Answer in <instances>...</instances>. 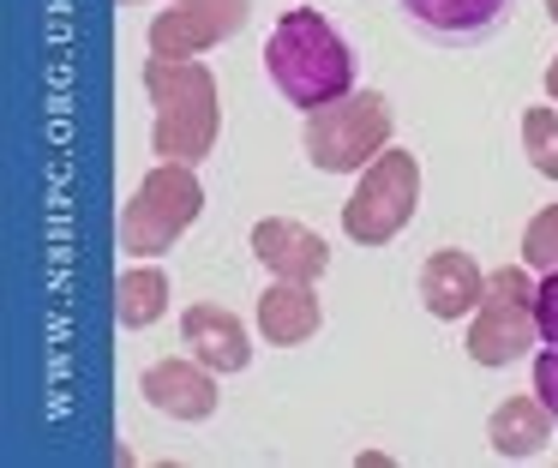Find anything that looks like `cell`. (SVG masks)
I'll use <instances>...</instances> for the list:
<instances>
[{"label": "cell", "instance_id": "obj_1", "mask_svg": "<svg viewBox=\"0 0 558 468\" xmlns=\"http://www.w3.org/2000/svg\"><path fill=\"white\" fill-rule=\"evenodd\" d=\"M354 67H361L354 43L318 7H289L277 24H270V36H265L270 84H277V96L294 103L301 115H313V108L349 96L354 91Z\"/></svg>", "mask_w": 558, "mask_h": 468}, {"label": "cell", "instance_id": "obj_2", "mask_svg": "<svg viewBox=\"0 0 558 468\" xmlns=\"http://www.w3.org/2000/svg\"><path fill=\"white\" fill-rule=\"evenodd\" d=\"M145 91H150V151L157 163H205L222 139V91L217 72L205 60H169L150 55L145 60Z\"/></svg>", "mask_w": 558, "mask_h": 468}, {"label": "cell", "instance_id": "obj_3", "mask_svg": "<svg viewBox=\"0 0 558 468\" xmlns=\"http://www.w3.org/2000/svg\"><path fill=\"white\" fill-rule=\"evenodd\" d=\"M205 216V180L193 163H157L121 204V252L126 259H162L186 240V228Z\"/></svg>", "mask_w": 558, "mask_h": 468}, {"label": "cell", "instance_id": "obj_4", "mask_svg": "<svg viewBox=\"0 0 558 468\" xmlns=\"http://www.w3.org/2000/svg\"><path fill=\"white\" fill-rule=\"evenodd\" d=\"M301 144H306V163H313L318 175H361V168L390 144V103H385V91H361V84H354L349 96L313 108V115H306Z\"/></svg>", "mask_w": 558, "mask_h": 468}, {"label": "cell", "instance_id": "obj_5", "mask_svg": "<svg viewBox=\"0 0 558 468\" xmlns=\"http://www.w3.org/2000/svg\"><path fill=\"white\" fill-rule=\"evenodd\" d=\"M421 211V163L402 144H385L354 180V199L342 204V235L354 247H390Z\"/></svg>", "mask_w": 558, "mask_h": 468}, {"label": "cell", "instance_id": "obj_6", "mask_svg": "<svg viewBox=\"0 0 558 468\" xmlns=\"http://www.w3.org/2000/svg\"><path fill=\"white\" fill-rule=\"evenodd\" d=\"M534 271L529 264H505L486 276V300L469 319V360L474 367H517L541 343V319H534Z\"/></svg>", "mask_w": 558, "mask_h": 468}, {"label": "cell", "instance_id": "obj_7", "mask_svg": "<svg viewBox=\"0 0 558 468\" xmlns=\"http://www.w3.org/2000/svg\"><path fill=\"white\" fill-rule=\"evenodd\" d=\"M253 0H169L150 19V55L169 60H198L210 48H222L229 36H241Z\"/></svg>", "mask_w": 558, "mask_h": 468}, {"label": "cell", "instance_id": "obj_8", "mask_svg": "<svg viewBox=\"0 0 558 468\" xmlns=\"http://www.w3.org/2000/svg\"><path fill=\"white\" fill-rule=\"evenodd\" d=\"M217 379L222 372H210L198 355H169V360H157V367H145L138 391H145V403L157 408V415L181 420V427H198V420H210L222 408Z\"/></svg>", "mask_w": 558, "mask_h": 468}, {"label": "cell", "instance_id": "obj_9", "mask_svg": "<svg viewBox=\"0 0 558 468\" xmlns=\"http://www.w3.org/2000/svg\"><path fill=\"white\" fill-rule=\"evenodd\" d=\"M246 247H253V259L265 264L270 276H282V283H318V276L330 271V247L318 228L294 223V216H258L253 235H246Z\"/></svg>", "mask_w": 558, "mask_h": 468}, {"label": "cell", "instance_id": "obj_10", "mask_svg": "<svg viewBox=\"0 0 558 468\" xmlns=\"http://www.w3.org/2000/svg\"><path fill=\"white\" fill-rule=\"evenodd\" d=\"M510 7H517V0H402V12H409L414 31H426L445 48L493 43V36L510 24Z\"/></svg>", "mask_w": 558, "mask_h": 468}, {"label": "cell", "instance_id": "obj_11", "mask_svg": "<svg viewBox=\"0 0 558 468\" xmlns=\"http://www.w3.org/2000/svg\"><path fill=\"white\" fill-rule=\"evenodd\" d=\"M181 343H186V355H198L222 379L253 367V331L241 324V312L217 307V300H198V307L181 312Z\"/></svg>", "mask_w": 558, "mask_h": 468}, {"label": "cell", "instance_id": "obj_12", "mask_svg": "<svg viewBox=\"0 0 558 468\" xmlns=\"http://www.w3.org/2000/svg\"><path fill=\"white\" fill-rule=\"evenodd\" d=\"M414 288H421V307L433 312V319L457 324V319H474V307L486 300V271L462 247H438L433 259L421 264Z\"/></svg>", "mask_w": 558, "mask_h": 468}, {"label": "cell", "instance_id": "obj_13", "mask_svg": "<svg viewBox=\"0 0 558 468\" xmlns=\"http://www.w3.org/2000/svg\"><path fill=\"white\" fill-rule=\"evenodd\" d=\"M553 427H558V415L541 403V391H517L486 415V444L505 463H534L553 444Z\"/></svg>", "mask_w": 558, "mask_h": 468}, {"label": "cell", "instance_id": "obj_14", "mask_svg": "<svg viewBox=\"0 0 558 468\" xmlns=\"http://www.w3.org/2000/svg\"><path fill=\"white\" fill-rule=\"evenodd\" d=\"M253 319H258V336H265L270 348H301V343H313V336L325 331L318 283H282V276H277V283L258 295Z\"/></svg>", "mask_w": 558, "mask_h": 468}, {"label": "cell", "instance_id": "obj_15", "mask_svg": "<svg viewBox=\"0 0 558 468\" xmlns=\"http://www.w3.org/2000/svg\"><path fill=\"white\" fill-rule=\"evenodd\" d=\"M169 271H162V259H138L121 271V283H114V319L126 324V331H150V324L169 312Z\"/></svg>", "mask_w": 558, "mask_h": 468}, {"label": "cell", "instance_id": "obj_16", "mask_svg": "<svg viewBox=\"0 0 558 468\" xmlns=\"http://www.w3.org/2000/svg\"><path fill=\"white\" fill-rule=\"evenodd\" d=\"M522 156L541 180H558V103L522 108Z\"/></svg>", "mask_w": 558, "mask_h": 468}, {"label": "cell", "instance_id": "obj_17", "mask_svg": "<svg viewBox=\"0 0 558 468\" xmlns=\"http://www.w3.org/2000/svg\"><path fill=\"white\" fill-rule=\"evenodd\" d=\"M522 264L541 276L558 271V204H546V211H534L522 223Z\"/></svg>", "mask_w": 558, "mask_h": 468}, {"label": "cell", "instance_id": "obj_18", "mask_svg": "<svg viewBox=\"0 0 558 468\" xmlns=\"http://www.w3.org/2000/svg\"><path fill=\"white\" fill-rule=\"evenodd\" d=\"M534 319H541V343L558 348V271H546L534 288Z\"/></svg>", "mask_w": 558, "mask_h": 468}, {"label": "cell", "instance_id": "obj_19", "mask_svg": "<svg viewBox=\"0 0 558 468\" xmlns=\"http://www.w3.org/2000/svg\"><path fill=\"white\" fill-rule=\"evenodd\" d=\"M534 391H541V403L558 415V348H553V343L534 355Z\"/></svg>", "mask_w": 558, "mask_h": 468}, {"label": "cell", "instance_id": "obj_20", "mask_svg": "<svg viewBox=\"0 0 558 468\" xmlns=\"http://www.w3.org/2000/svg\"><path fill=\"white\" fill-rule=\"evenodd\" d=\"M546 103H558V55L546 60Z\"/></svg>", "mask_w": 558, "mask_h": 468}, {"label": "cell", "instance_id": "obj_21", "mask_svg": "<svg viewBox=\"0 0 558 468\" xmlns=\"http://www.w3.org/2000/svg\"><path fill=\"white\" fill-rule=\"evenodd\" d=\"M541 7H546V19H553V24H558V0H541Z\"/></svg>", "mask_w": 558, "mask_h": 468}, {"label": "cell", "instance_id": "obj_22", "mask_svg": "<svg viewBox=\"0 0 558 468\" xmlns=\"http://www.w3.org/2000/svg\"><path fill=\"white\" fill-rule=\"evenodd\" d=\"M121 7H145V0H121Z\"/></svg>", "mask_w": 558, "mask_h": 468}]
</instances>
